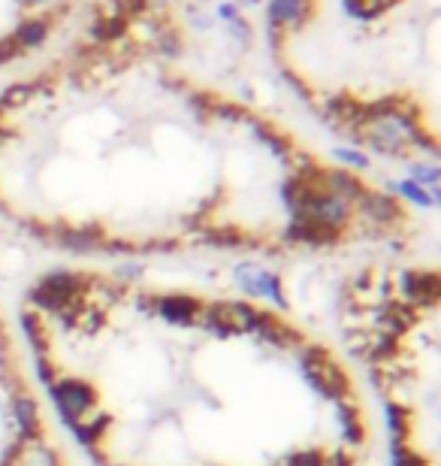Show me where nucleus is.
<instances>
[{"label": "nucleus", "instance_id": "nucleus-1", "mask_svg": "<svg viewBox=\"0 0 441 466\" xmlns=\"http://www.w3.org/2000/svg\"><path fill=\"white\" fill-rule=\"evenodd\" d=\"M178 0H91L0 91V218L79 258L402 255L424 218L194 64Z\"/></svg>", "mask_w": 441, "mask_h": 466}, {"label": "nucleus", "instance_id": "nucleus-2", "mask_svg": "<svg viewBox=\"0 0 441 466\" xmlns=\"http://www.w3.org/2000/svg\"><path fill=\"white\" fill-rule=\"evenodd\" d=\"M18 333L94 466H366L372 412L342 351L264 300L55 264Z\"/></svg>", "mask_w": 441, "mask_h": 466}, {"label": "nucleus", "instance_id": "nucleus-3", "mask_svg": "<svg viewBox=\"0 0 441 466\" xmlns=\"http://www.w3.org/2000/svg\"><path fill=\"white\" fill-rule=\"evenodd\" d=\"M278 76L345 146L433 167L441 148V0H266Z\"/></svg>", "mask_w": 441, "mask_h": 466}, {"label": "nucleus", "instance_id": "nucleus-4", "mask_svg": "<svg viewBox=\"0 0 441 466\" xmlns=\"http://www.w3.org/2000/svg\"><path fill=\"white\" fill-rule=\"evenodd\" d=\"M336 330L384 418L393 466H441L438 267L402 255L366 260L342 279Z\"/></svg>", "mask_w": 441, "mask_h": 466}, {"label": "nucleus", "instance_id": "nucleus-5", "mask_svg": "<svg viewBox=\"0 0 441 466\" xmlns=\"http://www.w3.org/2000/svg\"><path fill=\"white\" fill-rule=\"evenodd\" d=\"M0 466H70L18 328L0 309Z\"/></svg>", "mask_w": 441, "mask_h": 466}, {"label": "nucleus", "instance_id": "nucleus-6", "mask_svg": "<svg viewBox=\"0 0 441 466\" xmlns=\"http://www.w3.org/2000/svg\"><path fill=\"white\" fill-rule=\"evenodd\" d=\"M82 13V0H0V67L31 58Z\"/></svg>", "mask_w": 441, "mask_h": 466}]
</instances>
